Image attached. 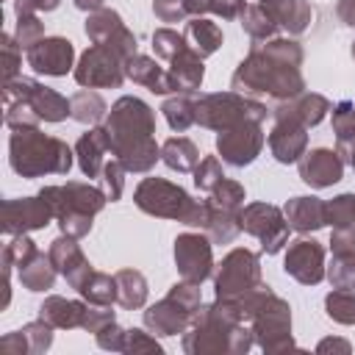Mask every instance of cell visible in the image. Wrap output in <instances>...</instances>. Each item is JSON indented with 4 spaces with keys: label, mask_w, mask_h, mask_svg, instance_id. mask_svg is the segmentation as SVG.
Returning a JSON list of instances; mask_svg holds the SVG:
<instances>
[{
    "label": "cell",
    "mask_w": 355,
    "mask_h": 355,
    "mask_svg": "<svg viewBox=\"0 0 355 355\" xmlns=\"http://www.w3.org/2000/svg\"><path fill=\"white\" fill-rule=\"evenodd\" d=\"M136 205L147 214H155V216H172V219H180V222H191L194 216V208L197 202L180 189V186H172L161 178H147L139 183L136 189Z\"/></svg>",
    "instance_id": "5b68a950"
},
{
    "label": "cell",
    "mask_w": 355,
    "mask_h": 355,
    "mask_svg": "<svg viewBox=\"0 0 355 355\" xmlns=\"http://www.w3.org/2000/svg\"><path fill=\"white\" fill-rule=\"evenodd\" d=\"M100 3L103 0H75V6L83 8V11H94V8H100Z\"/></svg>",
    "instance_id": "816d5d0a"
},
{
    "label": "cell",
    "mask_w": 355,
    "mask_h": 355,
    "mask_svg": "<svg viewBox=\"0 0 355 355\" xmlns=\"http://www.w3.org/2000/svg\"><path fill=\"white\" fill-rule=\"evenodd\" d=\"M330 105H327V100L322 97V94H302L297 103H288V105H280L277 111H275V119L277 116H283V119H294V122H300V125H316L322 116H324V111H327Z\"/></svg>",
    "instance_id": "484cf974"
},
{
    "label": "cell",
    "mask_w": 355,
    "mask_h": 355,
    "mask_svg": "<svg viewBox=\"0 0 355 355\" xmlns=\"http://www.w3.org/2000/svg\"><path fill=\"white\" fill-rule=\"evenodd\" d=\"M336 14H338V19H341L344 25L355 28V0H338Z\"/></svg>",
    "instance_id": "681fc988"
},
{
    "label": "cell",
    "mask_w": 355,
    "mask_h": 355,
    "mask_svg": "<svg viewBox=\"0 0 355 355\" xmlns=\"http://www.w3.org/2000/svg\"><path fill=\"white\" fill-rule=\"evenodd\" d=\"M125 67H128L125 72H128L136 83L147 86L150 92H155V94L175 92V89H172V80H169V72H164L153 58H147V55H133V58L125 61Z\"/></svg>",
    "instance_id": "603a6c76"
},
{
    "label": "cell",
    "mask_w": 355,
    "mask_h": 355,
    "mask_svg": "<svg viewBox=\"0 0 355 355\" xmlns=\"http://www.w3.org/2000/svg\"><path fill=\"white\" fill-rule=\"evenodd\" d=\"M3 89H6L3 100H25L36 111V116L44 122H61V119H67V114H72L69 100H64L58 92L36 83L31 78H14Z\"/></svg>",
    "instance_id": "52a82bcc"
},
{
    "label": "cell",
    "mask_w": 355,
    "mask_h": 355,
    "mask_svg": "<svg viewBox=\"0 0 355 355\" xmlns=\"http://www.w3.org/2000/svg\"><path fill=\"white\" fill-rule=\"evenodd\" d=\"M225 180V175H222V166H219V161L216 158H205L197 169H194V183L200 186V189H205V191H211L216 183H222Z\"/></svg>",
    "instance_id": "7bdbcfd3"
},
{
    "label": "cell",
    "mask_w": 355,
    "mask_h": 355,
    "mask_svg": "<svg viewBox=\"0 0 355 355\" xmlns=\"http://www.w3.org/2000/svg\"><path fill=\"white\" fill-rule=\"evenodd\" d=\"M153 47H155V55L172 61V58H175L180 50H186L189 44H186V36H180V33H175V31H169V28H161V31L153 33Z\"/></svg>",
    "instance_id": "74e56055"
},
{
    "label": "cell",
    "mask_w": 355,
    "mask_h": 355,
    "mask_svg": "<svg viewBox=\"0 0 355 355\" xmlns=\"http://www.w3.org/2000/svg\"><path fill=\"white\" fill-rule=\"evenodd\" d=\"M327 222L336 227H347L355 222V194H341L333 202H327Z\"/></svg>",
    "instance_id": "f35d334b"
},
{
    "label": "cell",
    "mask_w": 355,
    "mask_h": 355,
    "mask_svg": "<svg viewBox=\"0 0 355 355\" xmlns=\"http://www.w3.org/2000/svg\"><path fill=\"white\" fill-rule=\"evenodd\" d=\"M25 341H31V352L47 349V347H50V327H47V322H44V319L31 322V324H25L22 330L6 336V338L0 341V349H3V352H11V355H22V352H28V344H25Z\"/></svg>",
    "instance_id": "cb8c5ba5"
},
{
    "label": "cell",
    "mask_w": 355,
    "mask_h": 355,
    "mask_svg": "<svg viewBox=\"0 0 355 355\" xmlns=\"http://www.w3.org/2000/svg\"><path fill=\"white\" fill-rule=\"evenodd\" d=\"M186 44L202 58V55H211L219 44H222V31L214 25V22H208V19H194V22H189L186 25Z\"/></svg>",
    "instance_id": "83f0119b"
},
{
    "label": "cell",
    "mask_w": 355,
    "mask_h": 355,
    "mask_svg": "<svg viewBox=\"0 0 355 355\" xmlns=\"http://www.w3.org/2000/svg\"><path fill=\"white\" fill-rule=\"evenodd\" d=\"M330 247L336 255H349L355 252V225H347V227H336L333 239H330Z\"/></svg>",
    "instance_id": "bcb514c9"
},
{
    "label": "cell",
    "mask_w": 355,
    "mask_h": 355,
    "mask_svg": "<svg viewBox=\"0 0 355 355\" xmlns=\"http://www.w3.org/2000/svg\"><path fill=\"white\" fill-rule=\"evenodd\" d=\"M72 58L75 47L61 36H44L28 50V64L42 75H67L72 69Z\"/></svg>",
    "instance_id": "9a60e30c"
},
{
    "label": "cell",
    "mask_w": 355,
    "mask_h": 355,
    "mask_svg": "<svg viewBox=\"0 0 355 355\" xmlns=\"http://www.w3.org/2000/svg\"><path fill=\"white\" fill-rule=\"evenodd\" d=\"M211 11H216L225 19H233L247 11V3L244 0H211Z\"/></svg>",
    "instance_id": "7dc6e473"
},
{
    "label": "cell",
    "mask_w": 355,
    "mask_h": 355,
    "mask_svg": "<svg viewBox=\"0 0 355 355\" xmlns=\"http://www.w3.org/2000/svg\"><path fill=\"white\" fill-rule=\"evenodd\" d=\"M153 11H155V17L161 22H178V19H183L189 14L186 0H155L153 3Z\"/></svg>",
    "instance_id": "f6af8a7d"
},
{
    "label": "cell",
    "mask_w": 355,
    "mask_h": 355,
    "mask_svg": "<svg viewBox=\"0 0 355 355\" xmlns=\"http://www.w3.org/2000/svg\"><path fill=\"white\" fill-rule=\"evenodd\" d=\"M122 172H125L122 161H108L103 166V186H105V197L108 200H116L122 194Z\"/></svg>",
    "instance_id": "ee69618b"
},
{
    "label": "cell",
    "mask_w": 355,
    "mask_h": 355,
    "mask_svg": "<svg viewBox=\"0 0 355 355\" xmlns=\"http://www.w3.org/2000/svg\"><path fill=\"white\" fill-rule=\"evenodd\" d=\"M261 6L272 14V19L291 33H300L311 22V6L305 0H261Z\"/></svg>",
    "instance_id": "d4e9b609"
},
{
    "label": "cell",
    "mask_w": 355,
    "mask_h": 355,
    "mask_svg": "<svg viewBox=\"0 0 355 355\" xmlns=\"http://www.w3.org/2000/svg\"><path fill=\"white\" fill-rule=\"evenodd\" d=\"M349 161H352V166H355V144L349 147Z\"/></svg>",
    "instance_id": "f5cc1de1"
},
{
    "label": "cell",
    "mask_w": 355,
    "mask_h": 355,
    "mask_svg": "<svg viewBox=\"0 0 355 355\" xmlns=\"http://www.w3.org/2000/svg\"><path fill=\"white\" fill-rule=\"evenodd\" d=\"M164 116L175 130H186L194 119H197V103H191L189 97H172L164 103Z\"/></svg>",
    "instance_id": "d6a6232c"
},
{
    "label": "cell",
    "mask_w": 355,
    "mask_h": 355,
    "mask_svg": "<svg viewBox=\"0 0 355 355\" xmlns=\"http://www.w3.org/2000/svg\"><path fill=\"white\" fill-rule=\"evenodd\" d=\"M197 302H200L197 288H191V286H175V291H172L169 300H164L158 308L147 311V324L155 333H164V336L178 333L180 324L186 322V316L191 313L189 308H194Z\"/></svg>",
    "instance_id": "4fadbf2b"
},
{
    "label": "cell",
    "mask_w": 355,
    "mask_h": 355,
    "mask_svg": "<svg viewBox=\"0 0 355 355\" xmlns=\"http://www.w3.org/2000/svg\"><path fill=\"white\" fill-rule=\"evenodd\" d=\"M186 8L189 14H202V11H211V0H186Z\"/></svg>",
    "instance_id": "f907efd6"
},
{
    "label": "cell",
    "mask_w": 355,
    "mask_h": 355,
    "mask_svg": "<svg viewBox=\"0 0 355 355\" xmlns=\"http://www.w3.org/2000/svg\"><path fill=\"white\" fill-rule=\"evenodd\" d=\"M39 194L50 202V208H53V214H55L58 222L61 219H69V216H94L105 205V194L100 189L89 186V183L47 186Z\"/></svg>",
    "instance_id": "8992f818"
},
{
    "label": "cell",
    "mask_w": 355,
    "mask_h": 355,
    "mask_svg": "<svg viewBox=\"0 0 355 355\" xmlns=\"http://www.w3.org/2000/svg\"><path fill=\"white\" fill-rule=\"evenodd\" d=\"M161 158H164L166 166H172V169H178V172H189V169H194L200 153H197V147H194L189 139L178 136V139H169V141L161 147Z\"/></svg>",
    "instance_id": "f546056e"
},
{
    "label": "cell",
    "mask_w": 355,
    "mask_h": 355,
    "mask_svg": "<svg viewBox=\"0 0 355 355\" xmlns=\"http://www.w3.org/2000/svg\"><path fill=\"white\" fill-rule=\"evenodd\" d=\"M122 61L125 58L119 53H114L111 47L94 44L80 55V64L75 69V80L80 86H89V89H94V86H119L122 75H125L122 67H119Z\"/></svg>",
    "instance_id": "ba28073f"
},
{
    "label": "cell",
    "mask_w": 355,
    "mask_h": 355,
    "mask_svg": "<svg viewBox=\"0 0 355 355\" xmlns=\"http://www.w3.org/2000/svg\"><path fill=\"white\" fill-rule=\"evenodd\" d=\"M69 105H72V116H75L78 122H97V119L103 116V111H105L103 97L94 94V92H86V89L78 92V94H72Z\"/></svg>",
    "instance_id": "1f68e13d"
},
{
    "label": "cell",
    "mask_w": 355,
    "mask_h": 355,
    "mask_svg": "<svg viewBox=\"0 0 355 355\" xmlns=\"http://www.w3.org/2000/svg\"><path fill=\"white\" fill-rule=\"evenodd\" d=\"M17 17L22 14H33V11H53L58 6V0H17Z\"/></svg>",
    "instance_id": "c3c4849f"
},
{
    "label": "cell",
    "mask_w": 355,
    "mask_h": 355,
    "mask_svg": "<svg viewBox=\"0 0 355 355\" xmlns=\"http://www.w3.org/2000/svg\"><path fill=\"white\" fill-rule=\"evenodd\" d=\"M269 147H272L277 161H283V164L297 161L302 155V150H305V125L277 116V125L269 133Z\"/></svg>",
    "instance_id": "ffe728a7"
},
{
    "label": "cell",
    "mask_w": 355,
    "mask_h": 355,
    "mask_svg": "<svg viewBox=\"0 0 355 355\" xmlns=\"http://www.w3.org/2000/svg\"><path fill=\"white\" fill-rule=\"evenodd\" d=\"M327 313H330L336 322L352 324V322H355V294L347 291V288H338V291L327 294Z\"/></svg>",
    "instance_id": "8d00e7d4"
},
{
    "label": "cell",
    "mask_w": 355,
    "mask_h": 355,
    "mask_svg": "<svg viewBox=\"0 0 355 355\" xmlns=\"http://www.w3.org/2000/svg\"><path fill=\"white\" fill-rule=\"evenodd\" d=\"M53 208L50 202L39 194V197H17V200H6L3 202V211H0V222H3V230L8 236H17V233H25V230H39L44 225H50L53 219Z\"/></svg>",
    "instance_id": "9c48e42d"
},
{
    "label": "cell",
    "mask_w": 355,
    "mask_h": 355,
    "mask_svg": "<svg viewBox=\"0 0 355 355\" xmlns=\"http://www.w3.org/2000/svg\"><path fill=\"white\" fill-rule=\"evenodd\" d=\"M47 255H50L53 266L72 283V288H80V286L86 283V277L94 272V269L89 266V261L83 258L80 247L72 241V236H61V239H55Z\"/></svg>",
    "instance_id": "ac0fdd59"
},
{
    "label": "cell",
    "mask_w": 355,
    "mask_h": 355,
    "mask_svg": "<svg viewBox=\"0 0 355 355\" xmlns=\"http://www.w3.org/2000/svg\"><path fill=\"white\" fill-rule=\"evenodd\" d=\"M175 261L189 283H202L211 272V244L197 233H183L175 241Z\"/></svg>",
    "instance_id": "2e32d148"
},
{
    "label": "cell",
    "mask_w": 355,
    "mask_h": 355,
    "mask_svg": "<svg viewBox=\"0 0 355 355\" xmlns=\"http://www.w3.org/2000/svg\"><path fill=\"white\" fill-rule=\"evenodd\" d=\"M241 25L244 31L252 36V39H263V36H272L277 31V22L272 19V14L263 8V6H250L244 14H241Z\"/></svg>",
    "instance_id": "836d02e7"
},
{
    "label": "cell",
    "mask_w": 355,
    "mask_h": 355,
    "mask_svg": "<svg viewBox=\"0 0 355 355\" xmlns=\"http://www.w3.org/2000/svg\"><path fill=\"white\" fill-rule=\"evenodd\" d=\"M302 50L297 42L275 39L263 47H252L250 58L233 75V89L239 92H266L272 97H294L302 89L300 75Z\"/></svg>",
    "instance_id": "6da1fadb"
},
{
    "label": "cell",
    "mask_w": 355,
    "mask_h": 355,
    "mask_svg": "<svg viewBox=\"0 0 355 355\" xmlns=\"http://www.w3.org/2000/svg\"><path fill=\"white\" fill-rule=\"evenodd\" d=\"M261 144H263V136H261L258 122H252V119L241 122L230 130H222L219 141H216L222 158L233 166H244V164L255 161V155L261 153Z\"/></svg>",
    "instance_id": "5bb4252c"
},
{
    "label": "cell",
    "mask_w": 355,
    "mask_h": 355,
    "mask_svg": "<svg viewBox=\"0 0 355 355\" xmlns=\"http://www.w3.org/2000/svg\"><path fill=\"white\" fill-rule=\"evenodd\" d=\"M286 219L294 230H316L327 222V205L316 197H294L286 202Z\"/></svg>",
    "instance_id": "7402d4cb"
},
{
    "label": "cell",
    "mask_w": 355,
    "mask_h": 355,
    "mask_svg": "<svg viewBox=\"0 0 355 355\" xmlns=\"http://www.w3.org/2000/svg\"><path fill=\"white\" fill-rule=\"evenodd\" d=\"M352 55H355V47H352Z\"/></svg>",
    "instance_id": "db71d44e"
},
{
    "label": "cell",
    "mask_w": 355,
    "mask_h": 355,
    "mask_svg": "<svg viewBox=\"0 0 355 355\" xmlns=\"http://www.w3.org/2000/svg\"><path fill=\"white\" fill-rule=\"evenodd\" d=\"M11 169L22 178L39 175H64L72 166V150L53 136L39 133L36 128H17L8 139Z\"/></svg>",
    "instance_id": "3957f363"
},
{
    "label": "cell",
    "mask_w": 355,
    "mask_h": 355,
    "mask_svg": "<svg viewBox=\"0 0 355 355\" xmlns=\"http://www.w3.org/2000/svg\"><path fill=\"white\" fill-rule=\"evenodd\" d=\"M39 311H42V319L53 327H75V324H83V316H86V308L80 302H67L61 297L44 300Z\"/></svg>",
    "instance_id": "4316f807"
},
{
    "label": "cell",
    "mask_w": 355,
    "mask_h": 355,
    "mask_svg": "<svg viewBox=\"0 0 355 355\" xmlns=\"http://www.w3.org/2000/svg\"><path fill=\"white\" fill-rule=\"evenodd\" d=\"M75 150H78V161H80L83 175L97 178L100 169H103V153H105V150H114L111 130H108V128H94V130L83 133Z\"/></svg>",
    "instance_id": "44dd1931"
},
{
    "label": "cell",
    "mask_w": 355,
    "mask_h": 355,
    "mask_svg": "<svg viewBox=\"0 0 355 355\" xmlns=\"http://www.w3.org/2000/svg\"><path fill=\"white\" fill-rule=\"evenodd\" d=\"M286 272L300 283H319L324 277V250L316 241H294L286 252Z\"/></svg>",
    "instance_id": "e0dca14e"
},
{
    "label": "cell",
    "mask_w": 355,
    "mask_h": 355,
    "mask_svg": "<svg viewBox=\"0 0 355 355\" xmlns=\"http://www.w3.org/2000/svg\"><path fill=\"white\" fill-rule=\"evenodd\" d=\"M341 172H344V164L333 150H311L300 161V178L316 189L333 186L336 180H341Z\"/></svg>",
    "instance_id": "d6986e66"
},
{
    "label": "cell",
    "mask_w": 355,
    "mask_h": 355,
    "mask_svg": "<svg viewBox=\"0 0 355 355\" xmlns=\"http://www.w3.org/2000/svg\"><path fill=\"white\" fill-rule=\"evenodd\" d=\"M239 225L247 233L258 236L263 241L266 252H277L288 239V222H283V216L275 205H263V202L247 205V211L239 214Z\"/></svg>",
    "instance_id": "30bf717a"
},
{
    "label": "cell",
    "mask_w": 355,
    "mask_h": 355,
    "mask_svg": "<svg viewBox=\"0 0 355 355\" xmlns=\"http://www.w3.org/2000/svg\"><path fill=\"white\" fill-rule=\"evenodd\" d=\"M258 283V258L247 250H233L216 275V297L233 300L236 294L250 291V286Z\"/></svg>",
    "instance_id": "8fae6325"
},
{
    "label": "cell",
    "mask_w": 355,
    "mask_h": 355,
    "mask_svg": "<svg viewBox=\"0 0 355 355\" xmlns=\"http://www.w3.org/2000/svg\"><path fill=\"white\" fill-rule=\"evenodd\" d=\"M0 44H3V78H6V83H8V80H14V75H17L19 64H22V47H19V42H17L14 36H8V33L0 36Z\"/></svg>",
    "instance_id": "60d3db41"
},
{
    "label": "cell",
    "mask_w": 355,
    "mask_h": 355,
    "mask_svg": "<svg viewBox=\"0 0 355 355\" xmlns=\"http://www.w3.org/2000/svg\"><path fill=\"white\" fill-rule=\"evenodd\" d=\"M333 130L341 147H347L349 141H355V103L344 100L336 105L333 111Z\"/></svg>",
    "instance_id": "e575fe53"
},
{
    "label": "cell",
    "mask_w": 355,
    "mask_h": 355,
    "mask_svg": "<svg viewBox=\"0 0 355 355\" xmlns=\"http://www.w3.org/2000/svg\"><path fill=\"white\" fill-rule=\"evenodd\" d=\"M53 261H50V255L44 258L42 252H36L33 258H28L22 266H19V280H22V286L25 288H31V291H44V288H50L53 286Z\"/></svg>",
    "instance_id": "f1b7e54d"
},
{
    "label": "cell",
    "mask_w": 355,
    "mask_h": 355,
    "mask_svg": "<svg viewBox=\"0 0 355 355\" xmlns=\"http://www.w3.org/2000/svg\"><path fill=\"white\" fill-rule=\"evenodd\" d=\"M14 39L19 42V47L31 50L36 42L44 39V28H42V22H39L33 14H22L19 22H17V33H14Z\"/></svg>",
    "instance_id": "ab89813d"
},
{
    "label": "cell",
    "mask_w": 355,
    "mask_h": 355,
    "mask_svg": "<svg viewBox=\"0 0 355 355\" xmlns=\"http://www.w3.org/2000/svg\"><path fill=\"white\" fill-rule=\"evenodd\" d=\"M266 116V108L261 103H252L247 97H239L233 92L225 94H205L197 103V122L214 130H230L241 122H261Z\"/></svg>",
    "instance_id": "277c9868"
},
{
    "label": "cell",
    "mask_w": 355,
    "mask_h": 355,
    "mask_svg": "<svg viewBox=\"0 0 355 355\" xmlns=\"http://www.w3.org/2000/svg\"><path fill=\"white\" fill-rule=\"evenodd\" d=\"M86 33L94 39V44L111 47V50L119 53L125 61L136 55V36L122 25V19H119L116 11L103 8V11L92 14L89 22H86Z\"/></svg>",
    "instance_id": "7c38bea8"
},
{
    "label": "cell",
    "mask_w": 355,
    "mask_h": 355,
    "mask_svg": "<svg viewBox=\"0 0 355 355\" xmlns=\"http://www.w3.org/2000/svg\"><path fill=\"white\" fill-rule=\"evenodd\" d=\"M114 286H116V280H111L108 275H100V272H92L89 277H86V283L78 288L86 300H92V302H100V305H105V302H111L114 300Z\"/></svg>",
    "instance_id": "d590c367"
},
{
    "label": "cell",
    "mask_w": 355,
    "mask_h": 355,
    "mask_svg": "<svg viewBox=\"0 0 355 355\" xmlns=\"http://www.w3.org/2000/svg\"><path fill=\"white\" fill-rule=\"evenodd\" d=\"M116 286H119V302L125 308H136L147 297V283H144V277L139 272H130V269L119 272L116 275Z\"/></svg>",
    "instance_id": "4dcf8cb0"
},
{
    "label": "cell",
    "mask_w": 355,
    "mask_h": 355,
    "mask_svg": "<svg viewBox=\"0 0 355 355\" xmlns=\"http://www.w3.org/2000/svg\"><path fill=\"white\" fill-rule=\"evenodd\" d=\"M330 280L338 288H352L355 286V252L349 255H336V263L330 266Z\"/></svg>",
    "instance_id": "b9f144b4"
},
{
    "label": "cell",
    "mask_w": 355,
    "mask_h": 355,
    "mask_svg": "<svg viewBox=\"0 0 355 355\" xmlns=\"http://www.w3.org/2000/svg\"><path fill=\"white\" fill-rule=\"evenodd\" d=\"M155 128V116L153 111L136 100V97H122L108 116V130L114 139V153L122 161L125 169L133 172H144L155 164L158 158V147L150 139Z\"/></svg>",
    "instance_id": "7a4b0ae2"
}]
</instances>
